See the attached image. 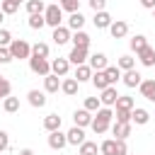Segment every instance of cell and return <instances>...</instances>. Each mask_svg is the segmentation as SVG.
<instances>
[{
    "instance_id": "cell-1",
    "label": "cell",
    "mask_w": 155,
    "mask_h": 155,
    "mask_svg": "<svg viewBox=\"0 0 155 155\" xmlns=\"http://www.w3.org/2000/svg\"><path fill=\"white\" fill-rule=\"evenodd\" d=\"M111 119H114V111L109 109V107H102L94 116H92V131L97 133V136H102V133H107L109 131V126H111Z\"/></svg>"
},
{
    "instance_id": "cell-2",
    "label": "cell",
    "mask_w": 155,
    "mask_h": 155,
    "mask_svg": "<svg viewBox=\"0 0 155 155\" xmlns=\"http://www.w3.org/2000/svg\"><path fill=\"white\" fill-rule=\"evenodd\" d=\"M10 48V56H12V61L15 58H29L31 56V44L29 41H24V39H12V44L7 46Z\"/></svg>"
},
{
    "instance_id": "cell-3",
    "label": "cell",
    "mask_w": 155,
    "mask_h": 155,
    "mask_svg": "<svg viewBox=\"0 0 155 155\" xmlns=\"http://www.w3.org/2000/svg\"><path fill=\"white\" fill-rule=\"evenodd\" d=\"M29 70H31L34 75L46 78V75H51V61H48V58H36V56H29Z\"/></svg>"
},
{
    "instance_id": "cell-4",
    "label": "cell",
    "mask_w": 155,
    "mask_h": 155,
    "mask_svg": "<svg viewBox=\"0 0 155 155\" xmlns=\"http://www.w3.org/2000/svg\"><path fill=\"white\" fill-rule=\"evenodd\" d=\"M44 19H46V24L48 27H61V22H63V10L58 7V2L56 5H46V10H44Z\"/></svg>"
},
{
    "instance_id": "cell-5",
    "label": "cell",
    "mask_w": 155,
    "mask_h": 155,
    "mask_svg": "<svg viewBox=\"0 0 155 155\" xmlns=\"http://www.w3.org/2000/svg\"><path fill=\"white\" fill-rule=\"evenodd\" d=\"M65 145H68V138H65L63 131H51L48 133V148L51 150H63Z\"/></svg>"
},
{
    "instance_id": "cell-6",
    "label": "cell",
    "mask_w": 155,
    "mask_h": 155,
    "mask_svg": "<svg viewBox=\"0 0 155 155\" xmlns=\"http://www.w3.org/2000/svg\"><path fill=\"white\" fill-rule=\"evenodd\" d=\"M136 56H138L140 65H145V68H155V48H153L150 44H148L145 48H140Z\"/></svg>"
},
{
    "instance_id": "cell-7",
    "label": "cell",
    "mask_w": 155,
    "mask_h": 155,
    "mask_svg": "<svg viewBox=\"0 0 155 155\" xmlns=\"http://www.w3.org/2000/svg\"><path fill=\"white\" fill-rule=\"evenodd\" d=\"M68 70H70L68 58H53V61H51V73H53V75L65 78V75H68Z\"/></svg>"
},
{
    "instance_id": "cell-8",
    "label": "cell",
    "mask_w": 155,
    "mask_h": 155,
    "mask_svg": "<svg viewBox=\"0 0 155 155\" xmlns=\"http://www.w3.org/2000/svg\"><path fill=\"white\" fill-rule=\"evenodd\" d=\"M150 121V111L143 109V107H133L131 109V124H138V126H145Z\"/></svg>"
},
{
    "instance_id": "cell-9",
    "label": "cell",
    "mask_w": 155,
    "mask_h": 155,
    "mask_svg": "<svg viewBox=\"0 0 155 155\" xmlns=\"http://www.w3.org/2000/svg\"><path fill=\"white\" fill-rule=\"evenodd\" d=\"M109 34H111L114 39H124V36L128 34V24H126L124 19H114V22L109 24Z\"/></svg>"
},
{
    "instance_id": "cell-10",
    "label": "cell",
    "mask_w": 155,
    "mask_h": 155,
    "mask_svg": "<svg viewBox=\"0 0 155 155\" xmlns=\"http://www.w3.org/2000/svg\"><path fill=\"white\" fill-rule=\"evenodd\" d=\"M121 82H124L126 87H138V85L143 82V75H140V73L133 68V70H126V73L121 75Z\"/></svg>"
},
{
    "instance_id": "cell-11",
    "label": "cell",
    "mask_w": 155,
    "mask_h": 155,
    "mask_svg": "<svg viewBox=\"0 0 155 155\" xmlns=\"http://www.w3.org/2000/svg\"><path fill=\"white\" fill-rule=\"evenodd\" d=\"M27 99H29V104L36 107V109L46 107V92H44V90H29V92H27Z\"/></svg>"
},
{
    "instance_id": "cell-12",
    "label": "cell",
    "mask_w": 155,
    "mask_h": 155,
    "mask_svg": "<svg viewBox=\"0 0 155 155\" xmlns=\"http://www.w3.org/2000/svg\"><path fill=\"white\" fill-rule=\"evenodd\" d=\"M109 128H111V133H114L116 140H126V138L131 136V124H119V121H114Z\"/></svg>"
},
{
    "instance_id": "cell-13",
    "label": "cell",
    "mask_w": 155,
    "mask_h": 155,
    "mask_svg": "<svg viewBox=\"0 0 155 155\" xmlns=\"http://www.w3.org/2000/svg\"><path fill=\"white\" fill-rule=\"evenodd\" d=\"M51 39H53L56 46H63V44L70 41V29H68V27H56L53 34H51Z\"/></svg>"
},
{
    "instance_id": "cell-14",
    "label": "cell",
    "mask_w": 155,
    "mask_h": 155,
    "mask_svg": "<svg viewBox=\"0 0 155 155\" xmlns=\"http://www.w3.org/2000/svg\"><path fill=\"white\" fill-rule=\"evenodd\" d=\"M65 58H68L70 65H82V63L87 61V48H75V46H73V51H70Z\"/></svg>"
},
{
    "instance_id": "cell-15",
    "label": "cell",
    "mask_w": 155,
    "mask_h": 155,
    "mask_svg": "<svg viewBox=\"0 0 155 155\" xmlns=\"http://www.w3.org/2000/svg\"><path fill=\"white\" fill-rule=\"evenodd\" d=\"M58 90H61V78L53 75V73L46 75V78H44V92H46V94H56Z\"/></svg>"
},
{
    "instance_id": "cell-16",
    "label": "cell",
    "mask_w": 155,
    "mask_h": 155,
    "mask_svg": "<svg viewBox=\"0 0 155 155\" xmlns=\"http://www.w3.org/2000/svg\"><path fill=\"white\" fill-rule=\"evenodd\" d=\"M116 97H119V92H116V87L111 85V87L102 90V94H99V102H102V107H114V104H116Z\"/></svg>"
},
{
    "instance_id": "cell-17",
    "label": "cell",
    "mask_w": 155,
    "mask_h": 155,
    "mask_svg": "<svg viewBox=\"0 0 155 155\" xmlns=\"http://www.w3.org/2000/svg\"><path fill=\"white\" fill-rule=\"evenodd\" d=\"M65 138H68V145H80V143H85V128L73 126V128L65 133Z\"/></svg>"
},
{
    "instance_id": "cell-18",
    "label": "cell",
    "mask_w": 155,
    "mask_h": 155,
    "mask_svg": "<svg viewBox=\"0 0 155 155\" xmlns=\"http://www.w3.org/2000/svg\"><path fill=\"white\" fill-rule=\"evenodd\" d=\"M70 41H73V46L75 48H90V34L87 31H75V34H70Z\"/></svg>"
},
{
    "instance_id": "cell-19",
    "label": "cell",
    "mask_w": 155,
    "mask_h": 155,
    "mask_svg": "<svg viewBox=\"0 0 155 155\" xmlns=\"http://www.w3.org/2000/svg\"><path fill=\"white\" fill-rule=\"evenodd\" d=\"M138 90H140V97H145L148 102H155V80H143Z\"/></svg>"
},
{
    "instance_id": "cell-20",
    "label": "cell",
    "mask_w": 155,
    "mask_h": 155,
    "mask_svg": "<svg viewBox=\"0 0 155 155\" xmlns=\"http://www.w3.org/2000/svg\"><path fill=\"white\" fill-rule=\"evenodd\" d=\"M92 22H94L97 29H109V24H111L114 19H111V15H109L107 10H102V12H94V19H92Z\"/></svg>"
},
{
    "instance_id": "cell-21",
    "label": "cell",
    "mask_w": 155,
    "mask_h": 155,
    "mask_svg": "<svg viewBox=\"0 0 155 155\" xmlns=\"http://www.w3.org/2000/svg\"><path fill=\"white\" fill-rule=\"evenodd\" d=\"M73 121H75V126L85 128V126H90V124H92V114H90L87 109H78V111L73 114Z\"/></svg>"
},
{
    "instance_id": "cell-22",
    "label": "cell",
    "mask_w": 155,
    "mask_h": 155,
    "mask_svg": "<svg viewBox=\"0 0 155 155\" xmlns=\"http://www.w3.org/2000/svg\"><path fill=\"white\" fill-rule=\"evenodd\" d=\"M78 87H80V82H78L75 78H65V80L61 82V90H63V94H68V97H75V94H78Z\"/></svg>"
},
{
    "instance_id": "cell-23",
    "label": "cell",
    "mask_w": 155,
    "mask_h": 155,
    "mask_svg": "<svg viewBox=\"0 0 155 155\" xmlns=\"http://www.w3.org/2000/svg\"><path fill=\"white\" fill-rule=\"evenodd\" d=\"M87 61H90L87 65H90L92 70H104V68H107V56H104V53H92Z\"/></svg>"
},
{
    "instance_id": "cell-24",
    "label": "cell",
    "mask_w": 155,
    "mask_h": 155,
    "mask_svg": "<svg viewBox=\"0 0 155 155\" xmlns=\"http://www.w3.org/2000/svg\"><path fill=\"white\" fill-rule=\"evenodd\" d=\"M90 82L102 92V90H107V87H111L109 82H107V78H104V73L102 70H92V78H90Z\"/></svg>"
},
{
    "instance_id": "cell-25",
    "label": "cell",
    "mask_w": 155,
    "mask_h": 155,
    "mask_svg": "<svg viewBox=\"0 0 155 155\" xmlns=\"http://www.w3.org/2000/svg\"><path fill=\"white\" fill-rule=\"evenodd\" d=\"M90 78H92V68H90L87 63L75 65V80H78V82H87Z\"/></svg>"
},
{
    "instance_id": "cell-26",
    "label": "cell",
    "mask_w": 155,
    "mask_h": 155,
    "mask_svg": "<svg viewBox=\"0 0 155 155\" xmlns=\"http://www.w3.org/2000/svg\"><path fill=\"white\" fill-rule=\"evenodd\" d=\"M102 73H104V78H107V82H109V85H116V82L121 80V70H119L116 65H107Z\"/></svg>"
},
{
    "instance_id": "cell-27",
    "label": "cell",
    "mask_w": 155,
    "mask_h": 155,
    "mask_svg": "<svg viewBox=\"0 0 155 155\" xmlns=\"http://www.w3.org/2000/svg\"><path fill=\"white\" fill-rule=\"evenodd\" d=\"M85 27V17L80 15V12H73L70 17H68V29H73V31H80Z\"/></svg>"
},
{
    "instance_id": "cell-28",
    "label": "cell",
    "mask_w": 155,
    "mask_h": 155,
    "mask_svg": "<svg viewBox=\"0 0 155 155\" xmlns=\"http://www.w3.org/2000/svg\"><path fill=\"white\" fill-rule=\"evenodd\" d=\"M44 128L51 133V131H61V116L58 114H48L46 119H44Z\"/></svg>"
},
{
    "instance_id": "cell-29",
    "label": "cell",
    "mask_w": 155,
    "mask_h": 155,
    "mask_svg": "<svg viewBox=\"0 0 155 155\" xmlns=\"http://www.w3.org/2000/svg\"><path fill=\"white\" fill-rule=\"evenodd\" d=\"M116 68H119V70H124V73H126V70H133V68H136V58L126 53V56H121V58H119Z\"/></svg>"
},
{
    "instance_id": "cell-30",
    "label": "cell",
    "mask_w": 155,
    "mask_h": 155,
    "mask_svg": "<svg viewBox=\"0 0 155 155\" xmlns=\"http://www.w3.org/2000/svg\"><path fill=\"white\" fill-rule=\"evenodd\" d=\"M114 107H116V109H128V111H131V109L136 107V102H133V97H128V94H119Z\"/></svg>"
},
{
    "instance_id": "cell-31",
    "label": "cell",
    "mask_w": 155,
    "mask_h": 155,
    "mask_svg": "<svg viewBox=\"0 0 155 155\" xmlns=\"http://www.w3.org/2000/svg\"><path fill=\"white\" fill-rule=\"evenodd\" d=\"M44 10H46V2L44 0H29L27 2V12L29 15H44Z\"/></svg>"
},
{
    "instance_id": "cell-32",
    "label": "cell",
    "mask_w": 155,
    "mask_h": 155,
    "mask_svg": "<svg viewBox=\"0 0 155 155\" xmlns=\"http://www.w3.org/2000/svg\"><path fill=\"white\" fill-rule=\"evenodd\" d=\"M128 46H131V51H136V53H138L140 48H145V46H148V39H145L143 34H136V36L128 41Z\"/></svg>"
},
{
    "instance_id": "cell-33",
    "label": "cell",
    "mask_w": 155,
    "mask_h": 155,
    "mask_svg": "<svg viewBox=\"0 0 155 155\" xmlns=\"http://www.w3.org/2000/svg\"><path fill=\"white\" fill-rule=\"evenodd\" d=\"M31 56H36V58H48V44L36 41V44L31 46Z\"/></svg>"
},
{
    "instance_id": "cell-34",
    "label": "cell",
    "mask_w": 155,
    "mask_h": 155,
    "mask_svg": "<svg viewBox=\"0 0 155 155\" xmlns=\"http://www.w3.org/2000/svg\"><path fill=\"white\" fill-rule=\"evenodd\" d=\"M2 109H5L7 114L19 111V99H17V97H5V99H2Z\"/></svg>"
},
{
    "instance_id": "cell-35",
    "label": "cell",
    "mask_w": 155,
    "mask_h": 155,
    "mask_svg": "<svg viewBox=\"0 0 155 155\" xmlns=\"http://www.w3.org/2000/svg\"><path fill=\"white\" fill-rule=\"evenodd\" d=\"M97 153H99V145H97V143H92V140L80 143V153H78V155H97Z\"/></svg>"
},
{
    "instance_id": "cell-36",
    "label": "cell",
    "mask_w": 155,
    "mask_h": 155,
    "mask_svg": "<svg viewBox=\"0 0 155 155\" xmlns=\"http://www.w3.org/2000/svg\"><path fill=\"white\" fill-rule=\"evenodd\" d=\"M58 7L73 15V12H80V0H58Z\"/></svg>"
},
{
    "instance_id": "cell-37",
    "label": "cell",
    "mask_w": 155,
    "mask_h": 155,
    "mask_svg": "<svg viewBox=\"0 0 155 155\" xmlns=\"http://www.w3.org/2000/svg\"><path fill=\"white\" fill-rule=\"evenodd\" d=\"M114 148H116V138H107L99 143V153L102 155H114Z\"/></svg>"
},
{
    "instance_id": "cell-38",
    "label": "cell",
    "mask_w": 155,
    "mask_h": 155,
    "mask_svg": "<svg viewBox=\"0 0 155 155\" xmlns=\"http://www.w3.org/2000/svg\"><path fill=\"white\" fill-rule=\"evenodd\" d=\"M82 109H87L90 114H92V111H99V109H102L99 97H85V107H82Z\"/></svg>"
},
{
    "instance_id": "cell-39",
    "label": "cell",
    "mask_w": 155,
    "mask_h": 155,
    "mask_svg": "<svg viewBox=\"0 0 155 155\" xmlns=\"http://www.w3.org/2000/svg\"><path fill=\"white\" fill-rule=\"evenodd\" d=\"M10 92H12V85H10V80H7L5 75H0V99L10 97Z\"/></svg>"
},
{
    "instance_id": "cell-40",
    "label": "cell",
    "mask_w": 155,
    "mask_h": 155,
    "mask_svg": "<svg viewBox=\"0 0 155 155\" xmlns=\"http://www.w3.org/2000/svg\"><path fill=\"white\" fill-rule=\"evenodd\" d=\"M29 27H31V29H41V27H46L44 15H29Z\"/></svg>"
},
{
    "instance_id": "cell-41",
    "label": "cell",
    "mask_w": 155,
    "mask_h": 155,
    "mask_svg": "<svg viewBox=\"0 0 155 155\" xmlns=\"http://www.w3.org/2000/svg\"><path fill=\"white\" fill-rule=\"evenodd\" d=\"M0 10H2V15H15V12L19 10V5H15V2H10V0H2V2H0Z\"/></svg>"
},
{
    "instance_id": "cell-42",
    "label": "cell",
    "mask_w": 155,
    "mask_h": 155,
    "mask_svg": "<svg viewBox=\"0 0 155 155\" xmlns=\"http://www.w3.org/2000/svg\"><path fill=\"white\" fill-rule=\"evenodd\" d=\"M114 116H116L119 124H131V111H128V109H116Z\"/></svg>"
},
{
    "instance_id": "cell-43",
    "label": "cell",
    "mask_w": 155,
    "mask_h": 155,
    "mask_svg": "<svg viewBox=\"0 0 155 155\" xmlns=\"http://www.w3.org/2000/svg\"><path fill=\"white\" fill-rule=\"evenodd\" d=\"M10 44H12V34L0 27V46H10Z\"/></svg>"
},
{
    "instance_id": "cell-44",
    "label": "cell",
    "mask_w": 155,
    "mask_h": 155,
    "mask_svg": "<svg viewBox=\"0 0 155 155\" xmlns=\"http://www.w3.org/2000/svg\"><path fill=\"white\" fill-rule=\"evenodd\" d=\"M10 61H12L10 48H7V46H0V65H5V63H10Z\"/></svg>"
},
{
    "instance_id": "cell-45",
    "label": "cell",
    "mask_w": 155,
    "mask_h": 155,
    "mask_svg": "<svg viewBox=\"0 0 155 155\" xmlns=\"http://www.w3.org/2000/svg\"><path fill=\"white\" fill-rule=\"evenodd\" d=\"M114 155H128V148H126V140H116V148H114Z\"/></svg>"
},
{
    "instance_id": "cell-46",
    "label": "cell",
    "mask_w": 155,
    "mask_h": 155,
    "mask_svg": "<svg viewBox=\"0 0 155 155\" xmlns=\"http://www.w3.org/2000/svg\"><path fill=\"white\" fill-rule=\"evenodd\" d=\"M7 148H10V136H7V131H0V153Z\"/></svg>"
},
{
    "instance_id": "cell-47",
    "label": "cell",
    "mask_w": 155,
    "mask_h": 155,
    "mask_svg": "<svg viewBox=\"0 0 155 155\" xmlns=\"http://www.w3.org/2000/svg\"><path fill=\"white\" fill-rule=\"evenodd\" d=\"M90 7H92L94 12H102V10L107 7V0H90Z\"/></svg>"
},
{
    "instance_id": "cell-48",
    "label": "cell",
    "mask_w": 155,
    "mask_h": 155,
    "mask_svg": "<svg viewBox=\"0 0 155 155\" xmlns=\"http://www.w3.org/2000/svg\"><path fill=\"white\" fill-rule=\"evenodd\" d=\"M140 5H143L145 10H155V0H140Z\"/></svg>"
},
{
    "instance_id": "cell-49",
    "label": "cell",
    "mask_w": 155,
    "mask_h": 155,
    "mask_svg": "<svg viewBox=\"0 0 155 155\" xmlns=\"http://www.w3.org/2000/svg\"><path fill=\"white\" fill-rule=\"evenodd\" d=\"M19 155H34V150H31V148H22V150H19Z\"/></svg>"
},
{
    "instance_id": "cell-50",
    "label": "cell",
    "mask_w": 155,
    "mask_h": 155,
    "mask_svg": "<svg viewBox=\"0 0 155 155\" xmlns=\"http://www.w3.org/2000/svg\"><path fill=\"white\" fill-rule=\"evenodd\" d=\"M10 2H15V5H19V2H22V0H10Z\"/></svg>"
},
{
    "instance_id": "cell-51",
    "label": "cell",
    "mask_w": 155,
    "mask_h": 155,
    "mask_svg": "<svg viewBox=\"0 0 155 155\" xmlns=\"http://www.w3.org/2000/svg\"><path fill=\"white\" fill-rule=\"evenodd\" d=\"M2 17H5V15H2V10H0V24H2Z\"/></svg>"
},
{
    "instance_id": "cell-52",
    "label": "cell",
    "mask_w": 155,
    "mask_h": 155,
    "mask_svg": "<svg viewBox=\"0 0 155 155\" xmlns=\"http://www.w3.org/2000/svg\"><path fill=\"white\" fill-rule=\"evenodd\" d=\"M153 17H155V10H153Z\"/></svg>"
},
{
    "instance_id": "cell-53",
    "label": "cell",
    "mask_w": 155,
    "mask_h": 155,
    "mask_svg": "<svg viewBox=\"0 0 155 155\" xmlns=\"http://www.w3.org/2000/svg\"><path fill=\"white\" fill-rule=\"evenodd\" d=\"M153 136H155V133H153Z\"/></svg>"
}]
</instances>
